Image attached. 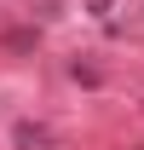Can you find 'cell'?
<instances>
[{
	"label": "cell",
	"instance_id": "1",
	"mask_svg": "<svg viewBox=\"0 0 144 150\" xmlns=\"http://www.w3.org/2000/svg\"><path fill=\"white\" fill-rule=\"evenodd\" d=\"M18 144H46V127H18Z\"/></svg>",
	"mask_w": 144,
	"mask_h": 150
}]
</instances>
